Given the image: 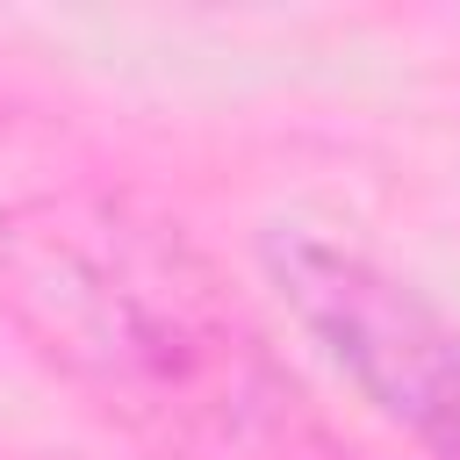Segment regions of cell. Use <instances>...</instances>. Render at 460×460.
Returning a JSON list of instances; mask_svg holds the SVG:
<instances>
[{
  "label": "cell",
  "mask_w": 460,
  "mask_h": 460,
  "mask_svg": "<svg viewBox=\"0 0 460 460\" xmlns=\"http://www.w3.org/2000/svg\"><path fill=\"white\" fill-rule=\"evenodd\" d=\"M266 273L323 359L417 446L460 460V331L381 259L323 230H266Z\"/></svg>",
  "instance_id": "cell-2"
},
{
  "label": "cell",
  "mask_w": 460,
  "mask_h": 460,
  "mask_svg": "<svg viewBox=\"0 0 460 460\" xmlns=\"http://www.w3.org/2000/svg\"><path fill=\"white\" fill-rule=\"evenodd\" d=\"M0 316L165 460H302L323 446L237 280L187 223L122 187H43L0 208Z\"/></svg>",
  "instance_id": "cell-1"
}]
</instances>
